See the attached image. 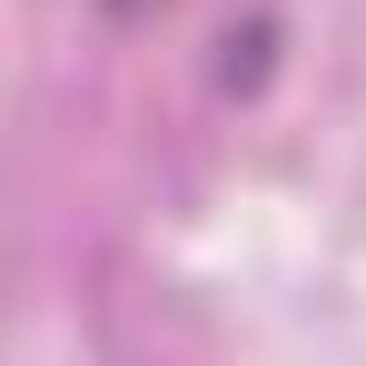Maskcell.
Masks as SVG:
<instances>
[{
    "label": "cell",
    "mask_w": 366,
    "mask_h": 366,
    "mask_svg": "<svg viewBox=\"0 0 366 366\" xmlns=\"http://www.w3.org/2000/svg\"><path fill=\"white\" fill-rule=\"evenodd\" d=\"M109 10H129V0H109Z\"/></svg>",
    "instance_id": "6da1fadb"
}]
</instances>
